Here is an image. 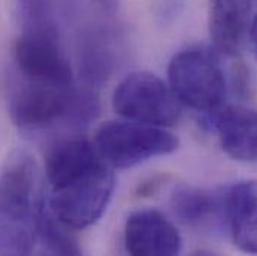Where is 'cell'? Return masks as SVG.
I'll use <instances>...</instances> for the list:
<instances>
[{"instance_id":"1","label":"cell","mask_w":257,"mask_h":256,"mask_svg":"<svg viewBox=\"0 0 257 256\" xmlns=\"http://www.w3.org/2000/svg\"><path fill=\"white\" fill-rule=\"evenodd\" d=\"M45 207L35 157L15 150L0 169V256L35 250Z\"/></svg>"},{"instance_id":"2","label":"cell","mask_w":257,"mask_h":256,"mask_svg":"<svg viewBox=\"0 0 257 256\" xmlns=\"http://www.w3.org/2000/svg\"><path fill=\"white\" fill-rule=\"evenodd\" d=\"M99 113V99L94 89L78 90L75 86L23 79L9 98V116L21 130H42L57 123L87 125Z\"/></svg>"},{"instance_id":"3","label":"cell","mask_w":257,"mask_h":256,"mask_svg":"<svg viewBox=\"0 0 257 256\" xmlns=\"http://www.w3.org/2000/svg\"><path fill=\"white\" fill-rule=\"evenodd\" d=\"M76 8V62L87 87L97 89L121 67L127 56V36L121 14H109L84 0Z\"/></svg>"},{"instance_id":"4","label":"cell","mask_w":257,"mask_h":256,"mask_svg":"<svg viewBox=\"0 0 257 256\" xmlns=\"http://www.w3.org/2000/svg\"><path fill=\"white\" fill-rule=\"evenodd\" d=\"M214 47L192 45L177 53L168 67L169 87L181 105L199 113H215L224 104L227 81Z\"/></svg>"},{"instance_id":"5","label":"cell","mask_w":257,"mask_h":256,"mask_svg":"<svg viewBox=\"0 0 257 256\" xmlns=\"http://www.w3.org/2000/svg\"><path fill=\"white\" fill-rule=\"evenodd\" d=\"M115 189L112 168L102 159L50 189L48 211L72 231L94 225L106 211Z\"/></svg>"},{"instance_id":"6","label":"cell","mask_w":257,"mask_h":256,"mask_svg":"<svg viewBox=\"0 0 257 256\" xmlns=\"http://www.w3.org/2000/svg\"><path fill=\"white\" fill-rule=\"evenodd\" d=\"M94 145L112 169L135 168L150 159L172 154L178 150V138L166 128L112 120L100 125Z\"/></svg>"},{"instance_id":"7","label":"cell","mask_w":257,"mask_h":256,"mask_svg":"<svg viewBox=\"0 0 257 256\" xmlns=\"http://www.w3.org/2000/svg\"><path fill=\"white\" fill-rule=\"evenodd\" d=\"M112 108L123 119L159 126H174L181 117V104L169 84L151 72H132L114 90Z\"/></svg>"},{"instance_id":"8","label":"cell","mask_w":257,"mask_h":256,"mask_svg":"<svg viewBox=\"0 0 257 256\" xmlns=\"http://www.w3.org/2000/svg\"><path fill=\"white\" fill-rule=\"evenodd\" d=\"M14 60L23 79L60 87L75 86L60 33H21L14 45Z\"/></svg>"},{"instance_id":"9","label":"cell","mask_w":257,"mask_h":256,"mask_svg":"<svg viewBox=\"0 0 257 256\" xmlns=\"http://www.w3.org/2000/svg\"><path fill=\"white\" fill-rule=\"evenodd\" d=\"M124 247L135 256H174L183 249L177 226L157 210H138L124 225Z\"/></svg>"},{"instance_id":"10","label":"cell","mask_w":257,"mask_h":256,"mask_svg":"<svg viewBox=\"0 0 257 256\" xmlns=\"http://www.w3.org/2000/svg\"><path fill=\"white\" fill-rule=\"evenodd\" d=\"M251 0H209L212 47L226 57H238L248 38Z\"/></svg>"},{"instance_id":"11","label":"cell","mask_w":257,"mask_h":256,"mask_svg":"<svg viewBox=\"0 0 257 256\" xmlns=\"http://www.w3.org/2000/svg\"><path fill=\"white\" fill-rule=\"evenodd\" d=\"M214 128L229 157L257 162V110L242 105L221 107L214 113Z\"/></svg>"},{"instance_id":"12","label":"cell","mask_w":257,"mask_h":256,"mask_svg":"<svg viewBox=\"0 0 257 256\" xmlns=\"http://www.w3.org/2000/svg\"><path fill=\"white\" fill-rule=\"evenodd\" d=\"M226 225L233 244L257 253V180L241 182L226 192Z\"/></svg>"},{"instance_id":"13","label":"cell","mask_w":257,"mask_h":256,"mask_svg":"<svg viewBox=\"0 0 257 256\" xmlns=\"http://www.w3.org/2000/svg\"><path fill=\"white\" fill-rule=\"evenodd\" d=\"M226 192L206 191L180 185L171 195V204L177 217L194 229L226 225Z\"/></svg>"},{"instance_id":"14","label":"cell","mask_w":257,"mask_h":256,"mask_svg":"<svg viewBox=\"0 0 257 256\" xmlns=\"http://www.w3.org/2000/svg\"><path fill=\"white\" fill-rule=\"evenodd\" d=\"M21 33H60L56 0H17Z\"/></svg>"},{"instance_id":"15","label":"cell","mask_w":257,"mask_h":256,"mask_svg":"<svg viewBox=\"0 0 257 256\" xmlns=\"http://www.w3.org/2000/svg\"><path fill=\"white\" fill-rule=\"evenodd\" d=\"M44 250L51 255H79L81 247L72 234V229L60 223L45 207L39 225V237Z\"/></svg>"},{"instance_id":"16","label":"cell","mask_w":257,"mask_h":256,"mask_svg":"<svg viewBox=\"0 0 257 256\" xmlns=\"http://www.w3.org/2000/svg\"><path fill=\"white\" fill-rule=\"evenodd\" d=\"M184 5V0H159L156 15L162 23L174 21L178 14L181 12V8Z\"/></svg>"},{"instance_id":"17","label":"cell","mask_w":257,"mask_h":256,"mask_svg":"<svg viewBox=\"0 0 257 256\" xmlns=\"http://www.w3.org/2000/svg\"><path fill=\"white\" fill-rule=\"evenodd\" d=\"M85 3L99 8L109 14H121L123 12V0H84Z\"/></svg>"},{"instance_id":"18","label":"cell","mask_w":257,"mask_h":256,"mask_svg":"<svg viewBox=\"0 0 257 256\" xmlns=\"http://www.w3.org/2000/svg\"><path fill=\"white\" fill-rule=\"evenodd\" d=\"M247 41L250 42V47H251V51L254 54L257 60V14L251 18V23H250V27H248V38Z\"/></svg>"}]
</instances>
